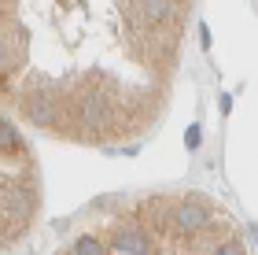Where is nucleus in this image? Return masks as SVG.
I'll return each instance as SVG.
<instances>
[{"label":"nucleus","mask_w":258,"mask_h":255,"mask_svg":"<svg viewBox=\"0 0 258 255\" xmlns=\"http://www.w3.org/2000/svg\"><path fill=\"white\" fill-rule=\"evenodd\" d=\"M210 218H214V211H210L207 200H196V196H184L181 203L170 207V222H173V237H199L210 229Z\"/></svg>","instance_id":"1"},{"label":"nucleus","mask_w":258,"mask_h":255,"mask_svg":"<svg viewBox=\"0 0 258 255\" xmlns=\"http://www.w3.org/2000/svg\"><path fill=\"white\" fill-rule=\"evenodd\" d=\"M111 251H155V240H148L144 226H118L107 240Z\"/></svg>","instance_id":"2"},{"label":"nucleus","mask_w":258,"mask_h":255,"mask_svg":"<svg viewBox=\"0 0 258 255\" xmlns=\"http://www.w3.org/2000/svg\"><path fill=\"white\" fill-rule=\"evenodd\" d=\"M22 152V137L8 119H0V156H19Z\"/></svg>","instance_id":"3"},{"label":"nucleus","mask_w":258,"mask_h":255,"mask_svg":"<svg viewBox=\"0 0 258 255\" xmlns=\"http://www.w3.org/2000/svg\"><path fill=\"white\" fill-rule=\"evenodd\" d=\"M70 251H107V244H100L96 237H78L74 244H70Z\"/></svg>","instance_id":"4"},{"label":"nucleus","mask_w":258,"mask_h":255,"mask_svg":"<svg viewBox=\"0 0 258 255\" xmlns=\"http://www.w3.org/2000/svg\"><path fill=\"white\" fill-rule=\"evenodd\" d=\"M196 144H199V130L192 126V130H188V148H196Z\"/></svg>","instance_id":"5"}]
</instances>
